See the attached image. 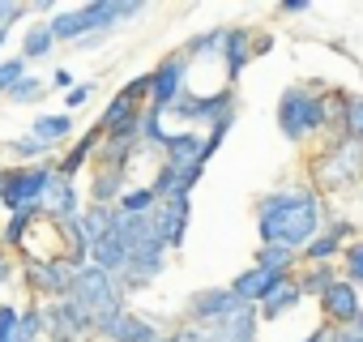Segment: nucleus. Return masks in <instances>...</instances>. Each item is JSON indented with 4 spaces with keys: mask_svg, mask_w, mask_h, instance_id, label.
I'll use <instances>...</instances> for the list:
<instances>
[{
    "mask_svg": "<svg viewBox=\"0 0 363 342\" xmlns=\"http://www.w3.org/2000/svg\"><path fill=\"white\" fill-rule=\"evenodd\" d=\"M252 214H257L261 244H282L291 253H303L325 227V202L316 189H303V184L274 189V193L257 197Z\"/></svg>",
    "mask_w": 363,
    "mask_h": 342,
    "instance_id": "nucleus-1",
    "label": "nucleus"
},
{
    "mask_svg": "<svg viewBox=\"0 0 363 342\" xmlns=\"http://www.w3.org/2000/svg\"><path fill=\"white\" fill-rule=\"evenodd\" d=\"M278 128L286 141H312L329 133L325 116V86L320 82H295L278 94Z\"/></svg>",
    "mask_w": 363,
    "mask_h": 342,
    "instance_id": "nucleus-2",
    "label": "nucleus"
},
{
    "mask_svg": "<svg viewBox=\"0 0 363 342\" xmlns=\"http://www.w3.org/2000/svg\"><path fill=\"white\" fill-rule=\"evenodd\" d=\"M56 176V162H30V167H0V214L39 210L48 180Z\"/></svg>",
    "mask_w": 363,
    "mask_h": 342,
    "instance_id": "nucleus-3",
    "label": "nucleus"
},
{
    "mask_svg": "<svg viewBox=\"0 0 363 342\" xmlns=\"http://www.w3.org/2000/svg\"><path fill=\"white\" fill-rule=\"evenodd\" d=\"M312 176L320 189L329 193H342V189H354L363 180V145L346 141V137H329V145L316 154L312 162Z\"/></svg>",
    "mask_w": 363,
    "mask_h": 342,
    "instance_id": "nucleus-4",
    "label": "nucleus"
},
{
    "mask_svg": "<svg viewBox=\"0 0 363 342\" xmlns=\"http://www.w3.org/2000/svg\"><path fill=\"white\" fill-rule=\"evenodd\" d=\"M65 299H73V304H77L82 312H90L94 321H99V316H111V312H120V308H128V299L120 295V282H116L111 274L94 270V265H82V270L73 274V287H69Z\"/></svg>",
    "mask_w": 363,
    "mask_h": 342,
    "instance_id": "nucleus-5",
    "label": "nucleus"
},
{
    "mask_svg": "<svg viewBox=\"0 0 363 342\" xmlns=\"http://www.w3.org/2000/svg\"><path fill=\"white\" fill-rule=\"evenodd\" d=\"M189 73H193V60L184 52H171L154 65L150 73V94H145V107L150 111H171L179 99L189 94Z\"/></svg>",
    "mask_w": 363,
    "mask_h": 342,
    "instance_id": "nucleus-6",
    "label": "nucleus"
},
{
    "mask_svg": "<svg viewBox=\"0 0 363 342\" xmlns=\"http://www.w3.org/2000/svg\"><path fill=\"white\" fill-rule=\"evenodd\" d=\"M235 103H240L235 86H223L218 94H184L167 116H175L179 124H206V128H214L218 120H231L235 116Z\"/></svg>",
    "mask_w": 363,
    "mask_h": 342,
    "instance_id": "nucleus-7",
    "label": "nucleus"
},
{
    "mask_svg": "<svg viewBox=\"0 0 363 342\" xmlns=\"http://www.w3.org/2000/svg\"><path fill=\"white\" fill-rule=\"evenodd\" d=\"M94 338V316L82 312L73 299L43 304V342H86Z\"/></svg>",
    "mask_w": 363,
    "mask_h": 342,
    "instance_id": "nucleus-8",
    "label": "nucleus"
},
{
    "mask_svg": "<svg viewBox=\"0 0 363 342\" xmlns=\"http://www.w3.org/2000/svg\"><path fill=\"white\" fill-rule=\"evenodd\" d=\"M189 219H193V197H162L150 214V227L167 253H179L189 240Z\"/></svg>",
    "mask_w": 363,
    "mask_h": 342,
    "instance_id": "nucleus-9",
    "label": "nucleus"
},
{
    "mask_svg": "<svg viewBox=\"0 0 363 342\" xmlns=\"http://www.w3.org/2000/svg\"><path fill=\"white\" fill-rule=\"evenodd\" d=\"M73 265L56 253V257H30L26 261V287L43 299H65L69 287H73Z\"/></svg>",
    "mask_w": 363,
    "mask_h": 342,
    "instance_id": "nucleus-10",
    "label": "nucleus"
},
{
    "mask_svg": "<svg viewBox=\"0 0 363 342\" xmlns=\"http://www.w3.org/2000/svg\"><path fill=\"white\" fill-rule=\"evenodd\" d=\"M145 94H150V73H141V77L124 82V86L107 99V107H103V116H99V128H103V133H111V128H120V124L137 120V116L145 111Z\"/></svg>",
    "mask_w": 363,
    "mask_h": 342,
    "instance_id": "nucleus-11",
    "label": "nucleus"
},
{
    "mask_svg": "<svg viewBox=\"0 0 363 342\" xmlns=\"http://www.w3.org/2000/svg\"><path fill=\"white\" fill-rule=\"evenodd\" d=\"M240 308H244V304H240L227 287H201V291L189 295V304H184V321L214 329V325H223V321H227L231 312H240Z\"/></svg>",
    "mask_w": 363,
    "mask_h": 342,
    "instance_id": "nucleus-12",
    "label": "nucleus"
},
{
    "mask_svg": "<svg viewBox=\"0 0 363 342\" xmlns=\"http://www.w3.org/2000/svg\"><path fill=\"white\" fill-rule=\"evenodd\" d=\"M158 333H162V329H158L150 316L133 312V308H120V312L94 321V338H103V342H154Z\"/></svg>",
    "mask_w": 363,
    "mask_h": 342,
    "instance_id": "nucleus-13",
    "label": "nucleus"
},
{
    "mask_svg": "<svg viewBox=\"0 0 363 342\" xmlns=\"http://www.w3.org/2000/svg\"><path fill=\"white\" fill-rule=\"evenodd\" d=\"M316 308H320V321H325V325H333V329H350V325L359 321V312H363V295H359L346 278H337V282L316 299Z\"/></svg>",
    "mask_w": 363,
    "mask_h": 342,
    "instance_id": "nucleus-14",
    "label": "nucleus"
},
{
    "mask_svg": "<svg viewBox=\"0 0 363 342\" xmlns=\"http://www.w3.org/2000/svg\"><path fill=\"white\" fill-rule=\"evenodd\" d=\"M82 189H77V180H65V176H52L48 180V189H43V202H39V219H48L52 227L56 223H69V219H77L82 214Z\"/></svg>",
    "mask_w": 363,
    "mask_h": 342,
    "instance_id": "nucleus-15",
    "label": "nucleus"
},
{
    "mask_svg": "<svg viewBox=\"0 0 363 342\" xmlns=\"http://www.w3.org/2000/svg\"><path fill=\"white\" fill-rule=\"evenodd\" d=\"M350 236H354L350 219H325L320 236L299 253V261H308V265H333V257H342V248L350 244Z\"/></svg>",
    "mask_w": 363,
    "mask_h": 342,
    "instance_id": "nucleus-16",
    "label": "nucleus"
},
{
    "mask_svg": "<svg viewBox=\"0 0 363 342\" xmlns=\"http://www.w3.org/2000/svg\"><path fill=\"white\" fill-rule=\"evenodd\" d=\"M99 141H103V128L99 124H90V128H82L77 133V141L56 158V176H65V180H77V171H86L90 167V158H94V150H99Z\"/></svg>",
    "mask_w": 363,
    "mask_h": 342,
    "instance_id": "nucleus-17",
    "label": "nucleus"
},
{
    "mask_svg": "<svg viewBox=\"0 0 363 342\" xmlns=\"http://www.w3.org/2000/svg\"><path fill=\"white\" fill-rule=\"evenodd\" d=\"M248 65H252V31H248V26H227V43H223L227 86H235V82L244 77Z\"/></svg>",
    "mask_w": 363,
    "mask_h": 342,
    "instance_id": "nucleus-18",
    "label": "nucleus"
},
{
    "mask_svg": "<svg viewBox=\"0 0 363 342\" xmlns=\"http://www.w3.org/2000/svg\"><path fill=\"white\" fill-rule=\"evenodd\" d=\"M299 304H303V295H299L295 274H291V278H278V282L265 291V299L257 304V316H261V321H286Z\"/></svg>",
    "mask_w": 363,
    "mask_h": 342,
    "instance_id": "nucleus-19",
    "label": "nucleus"
},
{
    "mask_svg": "<svg viewBox=\"0 0 363 342\" xmlns=\"http://www.w3.org/2000/svg\"><path fill=\"white\" fill-rule=\"evenodd\" d=\"M128 189V167H94L90 176V206H116Z\"/></svg>",
    "mask_w": 363,
    "mask_h": 342,
    "instance_id": "nucleus-20",
    "label": "nucleus"
},
{
    "mask_svg": "<svg viewBox=\"0 0 363 342\" xmlns=\"http://www.w3.org/2000/svg\"><path fill=\"white\" fill-rule=\"evenodd\" d=\"M278 282V274H269V270H261V265H252V270H240L231 282H227V291L240 299V304H261L265 299V291Z\"/></svg>",
    "mask_w": 363,
    "mask_h": 342,
    "instance_id": "nucleus-21",
    "label": "nucleus"
},
{
    "mask_svg": "<svg viewBox=\"0 0 363 342\" xmlns=\"http://www.w3.org/2000/svg\"><path fill=\"white\" fill-rule=\"evenodd\" d=\"M162 162H175V167H189V162H201V133L193 128H179V133H167L162 141Z\"/></svg>",
    "mask_w": 363,
    "mask_h": 342,
    "instance_id": "nucleus-22",
    "label": "nucleus"
},
{
    "mask_svg": "<svg viewBox=\"0 0 363 342\" xmlns=\"http://www.w3.org/2000/svg\"><path fill=\"white\" fill-rule=\"evenodd\" d=\"M337 265H308V270H295V287L303 299H320L333 282H337Z\"/></svg>",
    "mask_w": 363,
    "mask_h": 342,
    "instance_id": "nucleus-23",
    "label": "nucleus"
},
{
    "mask_svg": "<svg viewBox=\"0 0 363 342\" xmlns=\"http://www.w3.org/2000/svg\"><path fill=\"white\" fill-rule=\"evenodd\" d=\"M35 223H39V210H18V214H9V219H5V231H0V248H5V253H22Z\"/></svg>",
    "mask_w": 363,
    "mask_h": 342,
    "instance_id": "nucleus-24",
    "label": "nucleus"
},
{
    "mask_svg": "<svg viewBox=\"0 0 363 342\" xmlns=\"http://www.w3.org/2000/svg\"><path fill=\"white\" fill-rule=\"evenodd\" d=\"M252 265H261V270H269V274H278V278H291V274L299 270V253H291V248H282V244H261Z\"/></svg>",
    "mask_w": 363,
    "mask_h": 342,
    "instance_id": "nucleus-25",
    "label": "nucleus"
},
{
    "mask_svg": "<svg viewBox=\"0 0 363 342\" xmlns=\"http://www.w3.org/2000/svg\"><path fill=\"white\" fill-rule=\"evenodd\" d=\"M154 206H158V197L150 193V184H128V189L120 193V202H116V210H120L124 219H150Z\"/></svg>",
    "mask_w": 363,
    "mask_h": 342,
    "instance_id": "nucleus-26",
    "label": "nucleus"
},
{
    "mask_svg": "<svg viewBox=\"0 0 363 342\" xmlns=\"http://www.w3.org/2000/svg\"><path fill=\"white\" fill-rule=\"evenodd\" d=\"M77 223H82V231H86V240L94 244V240H103L107 231H111V223H116V206H82V214H77Z\"/></svg>",
    "mask_w": 363,
    "mask_h": 342,
    "instance_id": "nucleus-27",
    "label": "nucleus"
},
{
    "mask_svg": "<svg viewBox=\"0 0 363 342\" xmlns=\"http://www.w3.org/2000/svg\"><path fill=\"white\" fill-rule=\"evenodd\" d=\"M5 150H9L13 158H22V167H30V162H48L56 145H48V141H39L35 133H26V137H9Z\"/></svg>",
    "mask_w": 363,
    "mask_h": 342,
    "instance_id": "nucleus-28",
    "label": "nucleus"
},
{
    "mask_svg": "<svg viewBox=\"0 0 363 342\" xmlns=\"http://www.w3.org/2000/svg\"><path fill=\"white\" fill-rule=\"evenodd\" d=\"M52 48H56V39H52L48 22L30 26V31L22 35V60H26V65H35V60H48V56H52Z\"/></svg>",
    "mask_w": 363,
    "mask_h": 342,
    "instance_id": "nucleus-29",
    "label": "nucleus"
},
{
    "mask_svg": "<svg viewBox=\"0 0 363 342\" xmlns=\"http://www.w3.org/2000/svg\"><path fill=\"white\" fill-rule=\"evenodd\" d=\"M30 133H35L39 141H48V145H60L65 137H73V116H65V111H52V116H39Z\"/></svg>",
    "mask_w": 363,
    "mask_h": 342,
    "instance_id": "nucleus-30",
    "label": "nucleus"
},
{
    "mask_svg": "<svg viewBox=\"0 0 363 342\" xmlns=\"http://www.w3.org/2000/svg\"><path fill=\"white\" fill-rule=\"evenodd\" d=\"M333 137H346V141L363 145V94H350V99H346V111H342Z\"/></svg>",
    "mask_w": 363,
    "mask_h": 342,
    "instance_id": "nucleus-31",
    "label": "nucleus"
},
{
    "mask_svg": "<svg viewBox=\"0 0 363 342\" xmlns=\"http://www.w3.org/2000/svg\"><path fill=\"white\" fill-rule=\"evenodd\" d=\"M48 31H52V39L56 43H82L86 35H82V18H77V9H56V18L48 22Z\"/></svg>",
    "mask_w": 363,
    "mask_h": 342,
    "instance_id": "nucleus-32",
    "label": "nucleus"
},
{
    "mask_svg": "<svg viewBox=\"0 0 363 342\" xmlns=\"http://www.w3.org/2000/svg\"><path fill=\"white\" fill-rule=\"evenodd\" d=\"M223 43H227V26H218V31H201L197 39H189L179 52H184L189 60H197V56H223Z\"/></svg>",
    "mask_w": 363,
    "mask_h": 342,
    "instance_id": "nucleus-33",
    "label": "nucleus"
},
{
    "mask_svg": "<svg viewBox=\"0 0 363 342\" xmlns=\"http://www.w3.org/2000/svg\"><path fill=\"white\" fill-rule=\"evenodd\" d=\"M43 94H48V82H43V77H35V73H26V77H22L5 99H9L13 107H30V103H39Z\"/></svg>",
    "mask_w": 363,
    "mask_h": 342,
    "instance_id": "nucleus-34",
    "label": "nucleus"
},
{
    "mask_svg": "<svg viewBox=\"0 0 363 342\" xmlns=\"http://www.w3.org/2000/svg\"><path fill=\"white\" fill-rule=\"evenodd\" d=\"M26 73H30V65L22 56H0V94H9Z\"/></svg>",
    "mask_w": 363,
    "mask_h": 342,
    "instance_id": "nucleus-35",
    "label": "nucleus"
},
{
    "mask_svg": "<svg viewBox=\"0 0 363 342\" xmlns=\"http://www.w3.org/2000/svg\"><path fill=\"white\" fill-rule=\"evenodd\" d=\"M337 270H346V274H342L346 282L363 278V236H354V240L342 248V265H337Z\"/></svg>",
    "mask_w": 363,
    "mask_h": 342,
    "instance_id": "nucleus-36",
    "label": "nucleus"
},
{
    "mask_svg": "<svg viewBox=\"0 0 363 342\" xmlns=\"http://www.w3.org/2000/svg\"><path fill=\"white\" fill-rule=\"evenodd\" d=\"M94 99V82H77L69 94H65V116H73V111H82L86 103Z\"/></svg>",
    "mask_w": 363,
    "mask_h": 342,
    "instance_id": "nucleus-37",
    "label": "nucleus"
},
{
    "mask_svg": "<svg viewBox=\"0 0 363 342\" xmlns=\"http://www.w3.org/2000/svg\"><path fill=\"white\" fill-rule=\"evenodd\" d=\"M26 13H30V5H18V0H0V31H13Z\"/></svg>",
    "mask_w": 363,
    "mask_h": 342,
    "instance_id": "nucleus-38",
    "label": "nucleus"
},
{
    "mask_svg": "<svg viewBox=\"0 0 363 342\" xmlns=\"http://www.w3.org/2000/svg\"><path fill=\"white\" fill-rule=\"evenodd\" d=\"M18 304H0V342H13V329H18Z\"/></svg>",
    "mask_w": 363,
    "mask_h": 342,
    "instance_id": "nucleus-39",
    "label": "nucleus"
},
{
    "mask_svg": "<svg viewBox=\"0 0 363 342\" xmlns=\"http://www.w3.org/2000/svg\"><path fill=\"white\" fill-rule=\"evenodd\" d=\"M333 333H337V329H333V325H325V321H320V325H316V329H312V333H303V338H299V342H333Z\"/></svg>",
    "mask_w": 363,
    "mask_h": 342,
    "instance_id": "nucleus-40",
    "label": "nucleus"
},
{
    "mask_svg": "<svg viewBox=\"0 0 363 342\" xmlns=\"http://www.w3.org/2000/svg\"><path fill=\"white\" fill-rule=\"evenodd\" d=\"M312 5H308V0H282V5H278V13L282 18H295V13H308Z\"/></svg>",
    "mask_w": 363,
    "mask_h": 342,
    "instance_id": "nucleus-41",
    "label": "nucleus"
},
{
    "mask_svg": "<svg viewBox=\"0 0 363 342\" xmlns=\"http://www.w3.org/2000/svg\"><path fill=\"white\" fill-rule=\"evenodd\" d=\"M48 86H56V90H65V94H69V90H73V69H56Z\"/></svg>",
    "mask_w": 363,
    "mask_h": 342,
    "instance_id": "nucleus-42",
    "label": "nucleus"
},
{
    "mask_svg": "<svg viewBox=\"0 0 363 342\" xmlns=\"http://www.w3.org/2000/svg\"><path fill=\"white\" fill-rule=\"evenodd\" d=\"M269 48H274L269 35H252V56H261V52H269Z\"/></svg>",
    "mask_w": 363,
    "mask_h": 342,
    "instance_id": "nucleus-43",
    "label": "nucleus"
},
{
    "mask_svg": "<svg viewBox=\"0 0 363 342\" xmlns=\"http://www.w3.org/2000/svg\"><path fill=\"white\" fill-rule=\"evenodd\" d=\"M333 342H363V333H359V329H337Z\"/></svg>",
    "mask_w": 363,
    "mask_h": 342,
    "instance_id": "nucleus-44",
    "label": "nucleus"
},
{
    "mask_svg": "<svg viewBox=\"0 0 363 342\" xmlns=\"http://www.w3.org/2000/svg\"><path fill=\"white\" fill-rule=\"evenodd\" d=\"M154 342H179V338H175V333H158Z\"/></svg>",
    "mask_w": 363,
    "mask_h": 342,
    "instance_id": "nucleus-45",
    "label": "nucleus"
},
{
    "mask_svg": "<svg viewBox=\"0 0 363 342\" xmlns=\"http://www.w3.org/2000/svg\"><path fill=\"white\" fill-rule=\"evenodd\" d=\"M9 35H13V31H0V52H5V43H9Z\"/></svg>",
    "mask_w": 363,
    "mask_h": 342,
    "instance_id": "nucleus-46",
    "label": "nucleus"
},
{
    "mask_svg": "<svg viewBox=\"0 0 363 342\" xmlns=\"http://www.w3.org/2000/svg\"><path fill=\"white\" fill-rule=\"evenodd\" d=\"M350 329H359V333H363V312H359V321H354V325H350Z\"/></svg>",
    "mask_w": 363,
    "mask_h": 342,
    "instance_id": "nucleus-47",
    "label": "nucleus"
}]
</instances>
